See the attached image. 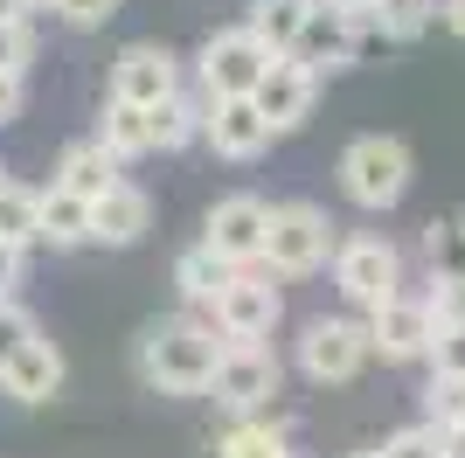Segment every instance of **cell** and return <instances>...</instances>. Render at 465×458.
<instances>
[{
    "mask_svg": "<svg viewBox=\"0 0 465 458\" xmlns=\"http://www.w3.org/2000/svg\"><path fill=\"white\" fill-rule=\"evenodd\" d=\"M35 49H42V35H35V15H15V21H0V70L28 76Z\"/></svg>",
    "mask_w": 465,
    "mask_h": 458,
    "instance_id": "28",
    "label": "cell"
},
{
    "mask_svg": "<svg viewBox=\"0 0 465 458\" xmlns=\"http://www.w3.org/2000/svg\"><path fill=\"white\" fill-rule=\"evenodd\" d=\"M209 458H299V452H292V423H278V417H236L230 431L209 444Z\"/></svg>",
    "mask_w": 465,
    "mask_h": 458,
    "instance_id": "20",
    "label": "cell"
},
{
    "mask_svg": "<svg viewBox=\"0 0 465 458\" xmlns=\"http://www.w3.org/2000/svg\"><path fill=\"white\" fill-rule=\"evenodd\" d=\"M438 21H445L451 35H459V42H465V0H438Z\"/></svg>",
    "mask_w": 465,
    "mask_h": 458,
    "instance_id": "38",
    "label": "cell"
},
{
    "mask_svg": "<svg viewBox=\"0 0 465 458\" xmlns=\"http://www.w3.org/2000/svg\"><path fill=\"white\" fill-rule=\"evenodd\" d=\"M327 7H369V0H327Z\"/></svg>",
    "mask_w": 465,
    "mask_h": 458,
    "instance_id": "41",
    "label": "cell"
},
{
    "mask_svg": "<svg viewBox=\"0 0 465 458\" xmlns=\"http://www.w3.org/2000/svg\"><path fill=\"white\" fill-rule=\"evenodd\" d=\"M215 97L194 91V84H181L167 105H153L146 112V133H153V153H188L194 139H202V112H209Z\"/></svg>",
    "mask_w": 465,
    "mask_h": 458,
    "instance_id": "18",
    "label": "cell"
},
{
    "mask_svg": "<svg viewBox=\"0 0 465 458\" xmlns=\"http://www.w3.org/2000/svg\"><path fill=\"white\" fill-rule=\"evenodd\" d=\"M202 146L215 153V160H257V153L272 146V125L257 118V105L251 97H215L209 112H202Z\"/></svg>",
    "mask_w": 465,
    "mask_h": 458,
    "instance_id": "13",
    "label": "cell"
},
{
    "mask_svg": "<svg viewBox=\"0 0 465 458\" xmlns=\"http://www.w3.org/2000/svg\"><path fill=\"white\" fill-rule=\"evenodd\" d=\"M341 15H348V63H369V56H389V49H396L382 15H375V0L369 7H341Z\"/></svg>",
    "mask_w": 465,
    "mask_h": 458,
    "instance_id": "26",
    "label": "cell"
},
{
    "mask_svg": "<svg viewBox=\"0 0 465 458\" xmlns=\"http://www.w3.org/2000/svg\"><path fill=\"white\" fill-rule=\"evenodd\" d=\"M15 15H28V7H21V0H0V21H15Z\"/></svg>",
    "mask_w": 465,
    "mask_h": 458,
    "instance_id": "39",
    "label": "cell"
},
{
    "mask_svg": "<svg viewBox=\"0 0 465 458\" xmlns=\"http://www.w3.org/2000/svg\"><path fill=\"white\" fill-rule=\"evenodd\" d=\"M21 105H28V76L0 70V125H15V118H21Z\"/></svg>",
    "mask_w": 465,
    "mask_h": 458,
    "instance_id": "36",
    "label": "cell"
},
{
    "mask_svg": "<svg viewBox=\"0 0 465 458\" xmlns=\"http://www.w3.org/2000/svg\"><path fill=\"white\" fill-rule=\"evenodd\" d=\"M430 375H451V382H465V320L459 326H438V334H430Z\"/></svg>",
    "mask_w": 465,
    "mask_h": 458,
    "instance_id": "30",
    "label": "cell"
},
{
    "mask_svg": "<svg viewBox=\"0 0 465 458\" xmlns=\"http://www.w3.org/2000/svg\"><path fill=\"white\" fill-rule=\"evenodd\" d=\"M306 7L312 0H251V15H243V28H251L272 56H285L292 49V35H299V21H306Z\"/></svg>",
    "mask_w": 465,
    "mask_h": 458,
    "instance_id": "24",
    "label": "cell"
},
{
    "mask_svg": "<svg viewBox=\"0 0 465 458\" xmlns=\"http://www.w3.org/2000/svg\"><path fill=\"white\" fill-rule=\"evenodd\" d=\"M21 285H28V250L0 244V299H15Z\"/></svg>",
    "mask_w": 465,
    "mask_h": 458,
    "instance_id": "35",
    "label": "cell"
},
{
    "mask_svg": "<svg viewBox=\"0 0 465 458\" xmlns=\"http://www.w3.org/2000/svg\"><path fill=\"white\" fill-rule=\"evenodd\" d=\"M118 181H125V167H118V160L97 146V139H70V146L56 153V181H49V188L77 194V202H97V194L118 188Z\"/></svg>",
    "mask_w": 465,
    "mask_h": 458,
    "instance_id": "17",
    "label": "cell"
},
{
    "mask_svg": "<svg viewBox=\"0 0 465 458\" xmlns=\"http://www.w3.org/2000/svg\"><path fill=\"white\" fill-rule=\"evenodd\" d=\"M341 194H348L354 209H396L410 194V146L396 133H361L348 139V153H341Z\"/></svg>",
    "mask_w": 465,
    "mask_h": 458,
    "instance_id": "3",
    "label": "cell"
},
{
    "mask_svg": "<svg viewBox=\"0 0 465 458\" xmlns=\"http://www.w3.org/2000/svg\"><path fill=\"white\" fill-rule=\"evenodd\" d=\"M21 7H28V15H49V0H21Z\"/></svg>",
    "mask_w": 465,
    "mask_h": 458,
    "instance_id": "40",
    "label": "cell"
},
{
    "mask_svg": "<svg viewBox=\"0 0 465 458\" xmlns=\"http://www.w3.org/2000/svg\"><path fill=\"white\" fill-rule=\"evenodd\" d=\"M285 56H292V63H306L312 76H327V70H348V15H341V7H327V0H312Z\"/></svg>",
    "mask_w": 465,
    "mask_h": 458,
    "instance_id": "16",
    "label": "cell"
},
{
    "mask_svg": "<svg viewBox=\"0 0 465 458\" xmlns=\"http://www.w3.org/2000/svg\"><path fill=\"white\" fill-rule=\"evenodd\" d=\"M424 423H465V382H451V375H430V389H424Z\"/></svg>",
    "mask_w": 465,
    "mask_h": 458,
    "instance_id": "29",
    "label": "cell"
},
{
    "mask_svg": "<svg viewBox=\"0 0 465 458\" xmlns=\"http://www.w3.org/2000/svg\"><path fill=\"white\" fill-rule=\"evenodd\" d=\"M0 181H7V167H0Z\"/></svg>",
    "mask_w": 465,
    "mask_h": 458,
    "instance_id": "43",
    "label": "cell"
},
{
    "mask_svg": "<svg viewBox=\"0 0 465 458\" xmlns=\"http://www.w3.org/2000/svg\"><path fill=\"white\" fill-rule=\"evenodd\" d=\"M49 15L70 21V28H104L118 15V0H49Z\"/></svg>",
    "mask_w": 465,
    "mask_h": 458,
    "instance_id": "34",
    "label": "cell"
},
{
    "mask_svg": "<svg viewBox=\"0 0 465 458\" xmlns=\"http://www.w3.org/2000/svg\"><path fill=\"white\" fill-rule=\"evenodd\" d=\"M424 264H430V278L465 285V215H430L424 223Z\"/></svg>",
    "mask_w": 465,
    "mask_h": 458,
    "instance_id": "23",
    "label": "cell"
},
{
    "mask_svg": "<svg viewBox=\"0 0 465 458\" xmlns=\"http://www.w3.org/2000/svg\"><path fill=\"white\" fill-rule=\"evenodd\" d=\"M215 354H223V334L202 313L153 320L139 334V382L160 389V396H202L209 375H215Z\"/></svg>",
    "mask_w": 465,
    "mask_h": 458,
    "instance_id": "1",
    "label": "cell"
},
{
    "mask_svg": "<svg viewBox=\"0 0 465 458\" xmlns=\"http://www.w3.org/2000/svg\"><path fill=\"white\" fill-rule=\"evenodd\" d=\"M35 244L49 250H84L91 244V202L63 188H35Z\"/></svg>",
    "mask_w": 465,
    "mask_h": 458,
    "instance_id": "19",
    "label": "cell"
},
{
    "mask_svg": "<svg viewBox=\"0 0 465 458\" xmlns=\"http://www.w3.org/2000/svg\"><path fill=\"white\" fill-rule=\"evenodd\" d=\"M278 313H285V292L272 285L264 264H251V271H230V285L215 292V305L202 320H209L223 341H272Z\"/></svg>",
    "mask_w": 465,
    "mask_h": 458,
    "instance_id": "7",
    "label": "cell"
},
{
    "mask_svg": "<svg viewBox=\"0 0 465 458\" xmlns=\"http://www.w3.org/2000/svg\"><path fill=\"white\" fill-rule=\"evenodd\" d=\"M424 313H430V326H459V320H465V285H451V278H430Z\"/></svg>",
    "mask_w": 465,
    "mask_h": 458,
    "instance_id": "33",
    "label": "cell"
},
{
    "mask_svg": "<svg viewBox=\"0 0 465 458\" xmlns=\"http://www.w3.org/2000/svg\"><path fill=\"white\" fill-rule=\"evenodd\" d=\"M0 244L35 250V188L21 181H0Z\"/></svg>",
    "mask_w": 465,
    "mask_h": 458,
    "instance_id": "25",
    "label": "cell"
},
{
    "mask_svg": "<svg viewBox=\"0 0 465 458\" xmlns=\"http://www.w3.org/2000/svg\"><path fill=\"white\" fill-rule=\"evenodd\" d=\"M264 70H272V49L236 21V28H215V35L202 42V56H194V91H209V97H251Z\"/></svg>",
    "mask_w": 465,
    "mask_h": 458,
    "instance_id": "8",
    "label": "cell"
},
{
    "mask_svg": "<svg viewBox=\"0 0 465 458\" xmlns=\"http://www.w3.org/2000/svg\"><path fill=\"white\" fill-rule=\"evenodd\" d=\"M181 84H188V70H181L174 49H160V42H133V49H118V56H112V84H104V97L153 112V105H167Z\"/></svg>",
    "mask_w": 465,
    "mask_h": 458,
    "instance_id": "9",
    "label": "cell"
},
{
    "mask_svg": "<svg viewBox=\"0 0 465 458\" xmlns=\"http://www.w3.org/2000/svg\"><path fill=\"white\" fill-rule=\"evenodd\" d=\"M63 382H70V368H63V347L42 341V334H28L21 341V354L7 362V375H0V389L15 403H28V410H42V403L63 396Z\"/></svg>",
    "mask_w": 465,
    "mask_h": 458,
    "instance_id": "15",
    "label": "cell"
},
{
    "mask_svg": "<svg viewBox=\"0 0 465 458\" xmlns=\"http://www.w3.org/2000/svg\"><path fill=\"white\" fill-rule=\"evenodd\" d=\"M251 105H257V118L272 125V139L299 133V125L312 118V105H320V76H312L306 63H292V56H272V70L257 76Z\"/></svg>",
    "mask_w": 465,
    "mask_h": 458,
    "instance_id": "12",
    "label": "cell"
},
{
    "mask_svg": "<svg viewBox=\"0 0 465 458\" xmlns=\"http://www.w3.org/2000/svg\"><path fill=\"white\" fill-rule=\"evenodd\" d=\"M278 389H285V362H278L264 341H223L215 375H209L202 396H209L215 410H230V417H257Z\"/></svg>",
    "mask_w": 465,
    "mask_h": 458,
    "instance_id": "4",
    "label": "cell"
},
{
    "mask_svg": "<svg viewBox=\"0 0 465 458\" xmlns=\"http://www.w3.org/2000/svg\"><path fill=\"white\" fill-rule=\"evenodd\" d=\"M97 146L112 153L118 167H133V160H146L153 153V133H146V112L139 105H118V97H104V112H97Z\"/></svg>",
    "mask_w": 465,
    "mask_h": 458,
    "instance_id": "21",
    "label": "cell"
},
{
    "mask_svg": "<svg viewBox=\"0 0 465 458\" xmlns=\"http://www.w3.org/2000/svg\"><path fill=\"white\" fill-rule=\"evenodd\" d=\"M361 326H369V354H382L389 368L403 362H424L430 354V313H424V292H396V299H382L375 313H361Z\"/></svg>",
    "mask_w": 465,
    "mask_h": 458,
    "instance_id": "11",
    "label": "cell"
},
{
    "mask_svg": "<svg viewBox=\"0 0 465 458\" xmlns=\"http://www.w3.org/2000/svg\"><path fill=\"white\" fill-rule=\"evenodd\" d=\"M333 244H341V223H333L320 202H272L264 257H257V264L272 271V278H312V271H327Z\"/></svg>",
    "mask_w": 465,
    "mask_h": 458,
    "instance_id": "2",
    "label": "cell"
},
{
    "mask_svg": "<svg viewBox=\"0 0 465 458\" xmlns=\"http://www.w3.org/2000/svg\"><path fill=\"white\" fill-rule=\"evenodd\" d=\"M264 223H272V202L264 194H223L202 223V244L223 257L230 271H251L264 257Z\"/></svg>",
    "mask_w": 465,
    "mask_h": 458,
    "instance_id": "10",
    "label": "cell"
},
{
    "mask_svg": "<svg viewBox=\"0 0 465 458\" xmlns=\"http://www.w3.org/2000/svg\"><path fill=\"white\" fill-rule=\"evenodd\" d=\"M146 229H153V194L139 188V181H118V188H104V194L91 202V244L133 250Z\"/></svg>",
    "mask_w": 465,
    "mask_h": 458,
    "instance_id": "14",
    "label": "cell"
},
{
    "mask_svg": "<svg viewBox=\"0 0 465 458\" xmlns=\"http://www.w3.org/2000/svg\"><path fill=\"white\" fill-rule=\"evenodd\" d=\"M375 458H445V452H438V431H430V423H403V431H389V438L375 444Z\"/></svg>",
    "mask_w": 465,
    "mask_h": 458,
    "instance_id": "31",
    "label": "cell"
},
{
    "mask_svg": "<svg viewBox=\"0 0 465 458\" xmlns=\"http://www.w3.org/2000/svg\"><path fill=\"white\" fill-rule=\"evenodd\" d=\"M369 362L375 354H369L361 313H320V320H306V334H299V375L320 382V389H348Z\"/></svg>",
    "mask_w": 465,
    "mask_h": 458,
    "instance_id": "5",
    "label": "cell"
},
{
    "mask_svg": "<svg viewBox=\"0 0 465 458\" xmlns=\"http://www.w3.org/2000/svg\"><path fill=\"white\" fill-rule=\"evenodd\" d=\"M28 334H42L35 313H28V305H15V299H0V375H7V362L21 354V341H28Z\"/></svg>",
    "mask_w": 465,
    "mask_h": 458,
    "instance_id": "32",
    "label": "cell"
},
{
    "mask_svg": "<svg viewBox=\"0 0 465 458\" xmlns=\"http://www.w3.org/2000/svg\"><path fill=\"white\" fill-rule=\"evenodd\" d=\"M223 285H230V264H223L209 244H188V250L174 257V292H181V305H188V313H209Z\"/></svg>",
    "mask_w": 465,
    "mask_h": 458,
    "instance_id": "22",
    "label": "cell"
},
{
    "mask_svg": "<svg viewBox=\"0 0 465 458\" xmlns=\"http://www.w3.org/2000/svg\"><path fill=\"white\" fill-rule=\"evenodd\" d=\"M348 458H375V444H369V452H348Z\"/></svg>",
    "mask_w": 465,
    "mask_h": 458,
    "instance_id": "42",
    "label": "cell"
},
{
    "mask_svg": "<svg viewBox=\"0 0 465 458\" xmlns=\"http://www.w3.org/2000/svg\"><path fill=\"white\" fill-rule=\"evenodd\" d=\"M389 42H417L424 28H438V0H375Z\"/></svg>",
    "mask_w": 465,
    "mask_h": 458,
    "instance_id": "27",
    "label": "cell"
},
{
    "mask_svg": "<svg viewBox=\"0 0 465 458\" xmlns=\"http://www.w3.org/2000/svg\"><path fill=\"white\" fill-rule=\"evenodd\" d=\"M333 285H341V299L354 305V313H375L382 299H396L403 292V250L389 244V236H341L333 244Z\"/></svg>",
    "mask_w": 465,
    "mask_h": 458,
    "instance_id": "6",
    "label": "cell"
},
{
    "mask_svg": "<svg viewBox=\"0 0 465 458\" xmlns=\"http://www.w3.org/2000/svg\"><path fill=\"white\" fill-rule=\"evenodd\" d=\"M430 431H438V423H430ZM438 452H445V458H465V423H445V431H438Z\"/></svg>",
    "mask_w": 465,
    "mask_h": 458,
    "instance_id": "37",
    "label": "cell"
}]
</instances>
